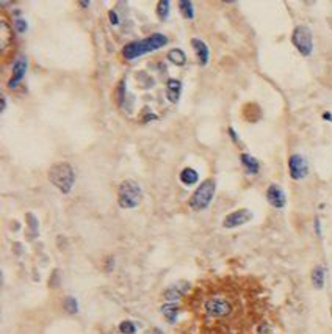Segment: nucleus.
I'll list each match as a JSON object with an SVG mask.
<instances>
[{"label":"nucleus","instance_id":"obj_1","mask_svg":"<svg viewBox=\"0 0 332 334\" xmlns=\"http://www.w3.org/2000/svg\"><path fill=\"white\" fill-rule=\"evenodd\" d=\"M168 44V38L163 33H152L148 38L138 39V41H132L129 44H125L122 49V55L125 60H135V58L143 57L146 54H151L159 51V49L165 47Z\"/></svg>","mask_w":332,"mask_h":334},{"label":"nucleus","instance_id":"obj_2","mask_svg":"<svg viewBox=\"0 0 332 334\" xmlns=\"http://www.w3.org/2000/svg\"><path fill=\"white\" fill-rule=\"evenodd\" d=\"M49 181L61 193L67 195L75 184V171L67 162H58L49 170Z\"/></svg>","mask_w":332,"mask_h":334},{"label":"nucleus","instance_id":"obj_3","mask_svg":"<svg viewBox=\"0 0 332 334\" xmlns=\"http://www.w3.org/2000/svg\"><path fill=\"white\" fill-rule=\"evenodd\" d=\"M143 200V190L138 182L127 179L121 182L118 189V204L122 209H135L138 207Z\"/></svg>","mask_w":332,"mask_h":334},{"label":"nucleus","instance_id":"obj_4","mask_svg":"<svg viewBox=\"0 0 332 334\" xmlns=\"http://www.w3.org/2000/svg\"><path fill=\"white\" fill-rule=\"evenodd\" d=\"M215 190H217V184H215V181L206 179L196 190H194L193 196L190 198V207L196 212L207 209L215 196Z\"/></svg>","mask_w":332,"mask_h":334},{"label":"nucleus","instance_id":"obj_5","mask_svg":"<svg viewBox=\"0 0 332 334\" xmlns=\"http://www.w3.org/2000/svg\"><path fill=\"white\" fill-rule=\"evenodd\" d=\"M291 43L302 57H309L314 51V36L307 25H298L291 33Z\"/></svg>","mask_w":332,"mask_h":334},{"label":"nucleus","instance_id":"obj_6","mask_svg":"<svg viewBox=\"0 0 332 334\" xmlns=\"http://www.w3.org/2000/svg\"><path fill=\"white\" fill-rule=\"evenodd\" d=\"M288 171H290V178L291 179H295V181L304 179L307 176V173H309L307 160L301 154L290 155V159H288Z\"/></svg>","mask_w":332,"mask_h":334},{"label":"nucleus","instance_id":"obj_7","mask_svg":"<svg viewBox=\"0 0 332 334\" xmlns=\"http://www.w3.org/2000/svg\"><path fill=\"white\" fill-rule=\"evenodd\" d=\"M204 308H206V312L210 317H224L232 312L230 303L226 301L224 298H212V300L206 301Z\"/></svg>","mask_w":332,"mask_h":334},{"label":"nucleus","instance_id":"obj_8","mask_svg":"<svg viewBox=\"0 0 332 334\" xmlns=\"http://www.w3.org/2000/svg\"><path fill=\"white\" fill-rule=\"evenodd\" d=\"M251 220H252V212L251 210H248V209H238V210L230 212L227 217L224 218L222 226L226 229H233V228H238V226L246 224Z\"/></svg>","mask_w":332,"mask_h":334},{"label":"nucleus","instance_id":"obj_9","mask_svg":"<svg viewBox=\"0 0 332 334\" xmlns=\"http://www.w3.org/2000/svg\"><path fill=\"white\" fill-rule=\"evenodd\" d=\"M27 67H28V60L27 57L21 55L16 58L14 62V66H13V74H11V78L8 80V88L9 90H14V88L24 80V77L27 74Z\"/></svg>","mask_w":332,"mask_h":334},{"label":"nucleus","instance_id":"obj_10","mask_svg":"<svg viewBox=\"0 0 332 334\" xmlns=\"http://www.w3.org/2000/svg\"><path fill=\"white\" fill-rule=\"evenodd\" d=\"M267 200L273 207H276V209H284L287 204L285 192L282 190L280 185H277V184H271L267 189Z\"/></svg>","mask_w":332,"mask_h":334},{"label":"nucleus","instance_id":"obj_11","mask_svg":"<svg viewBox=\"0 0 332 334\" xmlns=\"http://www.w3.org/2000/svg\"><path fill=\"white\" fill-rule=\"evenodd\" d=\"M191 46L194 49V54H196V58L199 65L206 66L209 63V58H210V51H209V46L202 41L199 38H193L191 39Z\"/></svg>","mask_w":332,"mask_h":334},{"label":"nucleus","instance_id":"obj_12","mask_svg":"<svg viewBox=\"0 0 332 334\" xmlns=\"http://www.w3.org/2000/svg\"><path fill=\"white\" fill-rule=\"evenodd\" d=\"M180 91H182V82L177 80V78H169V80L166 82V96H168L169 102L177 104L180 97Z\"/></svg>","mask_w":332,"mask_h":334},{"label":"nucleus","instance_id":"obj_13","mask_svg":"<svg viewBox=\"0 0 332 334\" xmlns=\"http://www.w3.org/2000/svg\"><path fill=\"white\" fill-rule=\"evenodd\" d=\"M240 162H241L243 168L246 170L248 174H252V176H254V174H257L259 170H260V163H259V160L256 159V157L249 155V154H241V155H240Z\"/></svg>","mask_w":332,"mask_h":334},{"label":"nucleus","instance_id":"obj_14","mask_svg":"<svg viewBox=\"0 0 332 334\" xmlns=\"http://www.w3.org/2000/svg\"><path fill=\"white\" fill-rule=\"evenodd\" d=\"M180 286H182V282L179 284V286H171V287H168L165 290V298L168 300V303L177 301L179 298H182L183 293L188 290V282H185L183 287H180Z\"/></svg>","mask_w":332,"mask_h":334},{"label":"nucleus","instance_id":"obj_15","mask_svg":"<svg viewBox=\"0 0 332 334\" xmlns=\"http://www.w3.org/2000/svg\"><path fill=\"white\" fill-rule=\"evenodd\" d=\"M179 179L183 185H194L199 181V174L194 168H183L179 174Z\"/></svg>","mask_w":332,"mask_h":334},{"label":"nucleus","instance_id":"obj_16","mask_svg":"<svg viewBox=\"0 0 332 334\" xmlns=\"http://www.w3.org/2000/svg\"><path fill=\"white\" fill-rule=\"evenodd\" d=\"M325 279H326V270L321 265H317V267L312 270V284H314L315 289H323L325 287Z\"/></svg>","mask_w":332,"mask_h":334},{"label":"nucleus","instance_id":"obj_17","mask_svg":"<svg viewBox=\"0 0 332 334\" xmlns=\"http://www.w3.org/2000/svg\"><path fill=\"white\" fill-rule=\"evenodd\" d=\"M162 314L169 323H174L175 320H177V316H179V306L175 303H165L162 306Z\"/></svg>","mask_w":332,"mask_h":334},{"label":"nucleus","instance_id":"obj_18","mask_svg":"<svg viewBox=\"0 0 332 334\" xmlns=\"http://www.w3.org/2000/svg\"><path fill=\"white\" fill-rule=\"evenodd\" d=\"M168 60L172 63V65H177V66H183L187 63V55L182 51V49H171L168 52Z\"/></svg>","mask_w":332,"mask_h":334},{"label":"nucleus","instance_id":"obj_19","mask_svg":"<svg viewBox=\"0 0 332 334\" xmlns=\"http://www.w3.org/2000/svg\"><path fill=\"white\" fill-rule=\"evenodd\" d=\"M25 218H27V224H28V231H30V239H35L38 232H40V221H38V218L32 212H28L25 215Z\"/></svg>","mask_w":332,"mask_h":334},{"label":"nucleus","instance_id":"obj_20","mask_svg":"<svg viewBox=\"0 0 332 334\" xmlns=\"http://www.w3.org/2000/svg\"><path fill=\"white\" fill-rule=\"evenodd\" d=\"M169 8H171L169 0H160L157 3V16L160 21H166L169 17Z\"/></svg>","mask_w":332,"mask_h":334},{"label":"nucleus","instance_id":"obj_21","mask_svg":"<svg viewBox=\"0 0 332 334\" xmlns=\"http://www.w3.org/2000/svg\"><path fill=\"white\" fill-rule=\"evenodd\" d=\"M179 9L183 17L187 19H193L194 17V8H193V3L190 0H180L179 2Z\"/></svg>","mask_w":332,"mask_h":334},{"label":"nucleus","instance_id":"obj_22","mask_svg":"<svg viewBox=\"0 0 332 334\" xmlns=\"http://www.w3.org/2000/svg\"><path fill=\"white\" fill-rule=\"evenodd\" d=\"M63 308L67 314H77L79 312V303L74 297H66L63 301Z\"/></svg>","mask_w":332,"mask_h":334},{"label":"nucleus","instance_id":"obj_23","mask_svg":"<svg viewBox=\"0 0 332 334\" xmlns=\"http://www.w3.org/2000/svg\"><path fill=\"white\" fill-rule=\"evenodd\" d=\"M119 331L122 334H135L136 333V327H135L133 322L124 320V322H121V325H119Z\"/></svg>","mask_w":332,"mask_h":334},{"label":"nucleus","instance_id":"obj_24","mask_svg":"<svg viewBox=\"0 0 332 334\" xmlns=\"http://www.w3.org/2000/svg\"><path fill=\"white\" fill-rule=\"evenodd\" d=\"M14 28H16L19 33H25L27 28H28V24H27V21H24V19L17 17L16 21H14Z\"/></svg>","mask_w":332,"mask_h":334},{"label":"nucleus","instance_id":"obj_25","mask_svg":"<svg viewBox=\"0 0 332 334\" xmlns=\"http://www.w3.org/2000/svg\"><path fill=\"white\" fill-rule=\"evenodd\" d=\"M124 91H125V86H124V82H119V85H118V90H116V97H118V104L121 105L122 104V101L125 99V94H124Z\"/></svg>","mask_w":332,"mask_h":334},{"label":"nucleus","instance_id":"obj_26","mask_svg":"<svg viewBox=\"0 0 332 334\" xmlns=\"http://www.w3.org/2000/svg\"><path fill=\"white\" fill-rule=\"evenodd\" d=\"M109 19H110V22L113 25H118L119 24V16H118V13L114 11V9H110V11H109Z\"/></svg>","mask_w":332,"mask_h":334},{"label":"nucleus","instance_id":"obj_27","mask_svg":"<svg viewBox=\"0 0 332 334\" xmlns=\"http://www.w3.org/2000/svg\"><path fill=\"white\" fill-rule=\"evenodd\" d=\"M227 132H229V135H230L232 141L238 143V135H237V132H235V131H233V127H229V129H227Z\"/></svg>","mask_w":332,"mask_h":334},{"label":"nucleus","instance_id":"obj_28","mask_svg":"<svg viewBox=\"0 0 332 334\" xmlns=\"http://www.w3.org/2000/svg\"><path fill=\"white\" fill-rule=\"evenodd\" d=\"M6 110V97L2 96L0 97V112H5Z\"/></svg>","mask_w":332,"mask_h":334},{"label":"nucleus","instance_id":"obj_29","mask_svg":"<svg viewBox=\"0 0 332 334\" xmlns=\"http://www.w3.org/2000/svg\"><path fill=\"white\" fill-rule=\"evenodd\" d=\"M113 258H109V261H107V271H111V267H113Z\"/></svg>","mask_w":332,"mask_h":334},{"label":"nucleus","instance_id":"obj_30","mask_svg":"<svg viewBox=\"0 0 332 334\" xmlns=\"http://www.w3.org/2000/svg\"><path fill=\"white\" fill-rule=\"evenodd\" d=\"M315 229H317V234L321 235V231H320V220H318V218L315 220Z\"/></svg>","mask_w":332,"mask_h":334},{"label":"nucleus","instance_id":"obj_31","mask_svg":"<svg viewBox=\"0 0 332 334\" xmlns=\"http://www.w3.org/2000/svg\"><path fill=\"white\" fill-rule=\"evenodd\" d=\"M323 120H328V121H332V115H331L329 112H326V113L323 115Z\"/></svg>","mask_w":332,"mask_h":334},{"label":"nucleus","instance_id":"obj_32","mask_svg":"<svg viewBox=\"0 0 332 334\" xmlns=\"http://www.w3.org/2000/svg\"><path fill=\"white\" fill-rule=\"evenodd\" d=\"M151 334H165V333H162L160 330H157V328H155V330H152V331H151Z\"/></svg>","mask_w":332,"mask_h":334},{"label":"nucleus","instance_id":"obj_33","mask_svg":"<svg viewBox=\"0 0 332 334\" xmlns=\"http://www.w3.org/2000/svg\"><path fill=\"white\" fill-rule=\"evenodd\" d=\"M79 5H80L82 8H86V6H90V2H80Z\"/></svg>","mask_w":332,"mask_h":334},{"label":"nucleus","instance_id":"obj_34","mask_svg":"<svg viewBox=\"0 0 332 334\" xmlns=\"http://www.w3.org/2000/svg\"><path fill=\"white\" fill-rule=\"evenodd\" d=\"M331 314H332V308H331Z\"/></svg>","mask_w":332,"mask_h":334}]
</instances>
